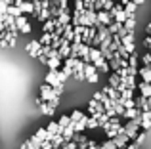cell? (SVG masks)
Instances as JSON below:
<instances>
[{
	"instance_id": "1",
	"label": "cell",
	"mask_w": 151,
	"mask_h": 149,
	"mask_svg": "<svg viewBox=\"0 0 151 149\" xmlns=\"http://www.w3.org/2000/svg\"><path fill=\"white\" fill-rule=\"evenodd\" d=\"M111 14V17L115 19L117 23H122L124 25V21L128 19V15H126V11H124V6H121V4H115V8L109 11Z\"/></svg>"
},
{
	"instance_id": "2",
	"label": "cell",
	"mask_w": 151,
	"mask_h": 149,
	"mask_svg": "<svg viewBox=\"0 0 151 149\" xmlns=\"http://www.w3.org/2000/svg\"><path fill=\"white\" fill-rule=\"evenodd\" d=\"M84 77L88 82H98V69L94 63H86L84 65Z\"/></svg>"
},
{
	"instance_id": "3",
	"label": "cell",
	"mask_w": 151,
	"mask_h": 149,
	"mask_svg": "<svg viewBox=\"0 0 151 149\" xmlns=\"http://www.w3.org/2000/svg\"><path fill=\"white\" fill-rule=\"evenodd\" d=\"M111 19H113V17H111V14H109V11H105V10H100V11H98V23H101V25H111Z\"/></svg>"
},
{
	"instance_id": "4",
	"label": "cell",
	"mask_w": 151,
	"mask_h": 149,
	"mask_svg": "<svg viewBox=\"0 0 151 149\" xmlns=\"http://www.w3.org/2000/svg\"><path fill=\"white\" fill-rule=\"evenodd\" d=\"M113 142H115V145H117L119 149H124L126 145H128V142H130V138H128V136H126V134H124V132H122V134H119V136H117V138H115V140H113Z\"/></svg>"
},
{
	"instance_id": "5",
	"label": "cell",
	"mask_w": 151,
	"mask_h": 149,
	"mask_svg": "<svg viewBox=\"0 0 151 149\" xmlns=\"http://www.w3.org/2000/svg\"><path fill=\"white\" fill-rule=\"evenodd\" d=\"M142 128L144 130L151 128V111H144V115H142Z\"/></svg>"
},
{
	"instance_id": "6",
	"label": "cell",
	"mask_w": 151,
	"mask_h": 149,
	"mask_svg": "<svg viewBox=\"0 0 151 149\" xmlns=\"http://www.w3.org/2000/svg\"><path fill=\"white\" fill-rule=\"evenodd\" d=\"M136 8H138V4H134L132 0H130V2H126V4H124L126 15H128V17H134V11H136Z\"/></svg>"
},
{
	"instance_id": "7",
	"label": "cell",
	"mask_w": 151,
	"mask_h": 149,
	"mask_svg": "<svg viewBox=\"0 0 151 149\" xmlns=\"http://www.w3.org/2000/svg\"><path fill=\"white\" fill-rule=\"evenodd\" d=\"M124 117L130 119V120H134V119H138V117H142V115H140V111H138L136 107H132V109H124Z\"/></svg>"
},
{
	"instance_id": "8",
	"label": "cell",
	"mask_w": 151,
	"mask_h": 149,
	"mask_svg": "<svg viewBox=\"0 0 151 149\" xmlns=\"http://www.w3.org/2000/svg\"><path fill=\"white\" fill-rule=\"evenodd\" d=\"M140 74H142V78H144V82H149L151 84V67H142L140 69Z\"/></svg>"
},
{
	"instance_id": "9",
	"label": "cell",
	"mask_w": 151,
	"mask_h": 149,
	"mask_svg": "<svg viewBox=\"0 0 151 149\" xmlns=\"http://www.w3.org/2000/svg\"><path fill=\"white\" fill-rule=\"evenodd\" d=\"M140 90H142V96H144V97H151V84H149V82H142Z\"/></svg>"
},
{
	"instance_id": "10",
	"label": "cell",
	"mask_w": 151,
	"mask_h": 149,
	"mask_svg": "<svg viewBox=\"0 0 151 149\" xmlns=\"http://www.w3.org/2000/svg\"><path fill=\"white\" fill-rule=\"evenodd\" d=\"M100 126V120L96 117H86V128H98Z\"/></svg>"
},
{
	"instance_id": "11",
	"label": "cell",
	"mask_w": 151,
	"mask_h": 149,
	"mask_svg": "<svg viewBox=\"0 0 151 149\" xmlns=\"http://www.w3.org/2000/svg\"><path fill=\"white\" fill-rule=\"evenodd\" d=\"M134 25H136V21H134V17H128V19L124 21V29L128 31V33H132V31H134Z\"/></svg>"
},
{
	"instance_id": "12",
	"label": "cell",
	"mask_w": 151,
	"mask_h": 149,
	"mask_svg": "<svg viewBox=\"0 0 151 149\" xmlns=\"http://www.w3.org/2000/svg\"><path fill=\"white\" fill-rule=\"evenodd\" d=\"M142 63H144L145 67H151V52H147L144 57H142Z\"/></svg>"
},
{
	"instance_id": "13",
	"label": "cell",
	"mask_w": 151,
	"mask_h": 149,
	"mask_svg": "<svg viewBox=\"0 0 151 149\" xmlns=\"http://www.w3.org/2000/svg\"><path fill=\"white\" fill-rule=\"evenodd\" d=\"M82 117H84V115H82L81 111H73V115H71V120H73V122H75V120H81Z\"/></svg>"
},
{
	"instance_id": "14",
	"label": "cell",
	"mask_w": 151,
	"mask_h": 149,
	"mask_svg": "<svg viewBox=\"0 0 151 149\" xmlns=\"http://www.w3.org/2000/svg\"><path fill=\"white\" fill-rule=\"evenodd\" d=\"M144 44L149 48V46H151V37H147V38H145V40H144Z\"/></svg>"
},
{
	"instance_id": "15",
	"label": "cell",
	"mask_w": 151,
	"mask_h": 149,
	"mask_svg": "<svg viewBox=\"0 0 151 149\" xmlns=\"http://www.w3.org/2000/svg\"><path fill=\"white\" fill-rule=\"evenodd\" d=\"M124 149H138V145H136V143H128Z\"/></svg>"
},
{
	"instance_id": "16",
	"label": "cell",
	"mask_w": 151,
	"mask_h": 149,
	"mask_svg": "<svg viewBox=\"0 0 151 149\" xmlns=\"http://www.w3.org/2000/svg\"><path fill=\"white\" fill-rule=\"evenodd\" d=\"M132 2H134V4H138V6H140V4H144L145 0H132Z\"/></svg>"
},
{
	"instance_id": "17",
	"label": "cell",
	"mask_w": 151,
	"mask_h": 149,
	"mask_svg": "<svg viewBox=\"0 0 151 149\" xmlns=\"http://www.w3.org/2000/svg\"><path fill=\"white\" fill-rule=\"evenodd\" d=\"M149 52H151V46H149Z\"/></svg>"
}]
</instances>
